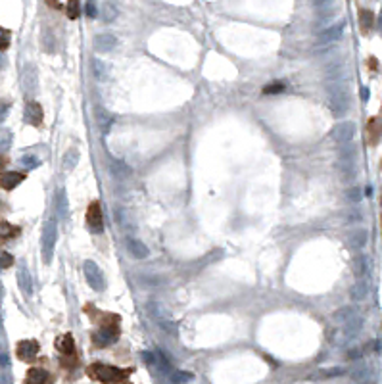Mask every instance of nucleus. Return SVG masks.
<instances>
[{"instance_id":"obj_1","label":"nucleus","mask_w":382,"mask_h":384,"mask_svg":"<svg viewBox=\"0 0 382 384\" xmlns=\"http://www.w3.org/2000/svg\"><path fill=\"white\" fill-rule=\"evenodd\" d=\"M87 374L92 380L102 384H119L125 382L129 378L131 371L129 369H119V367H111L106 363H92L87 367Z\"/></svg>"},{"instance_id":"obj_2","label":"nucleus","mask_w":382,"mask_h":384,"mask_svg":"<svg viewBox=\"0 0 382 384\" xmlns=\"http://www.w3.org/2000/svg\"><path fill=\"white\" fill-rule=\"evenodd\" d=\"M56 240H58V225H56V221L48 219V221L44 223V227H42V238H40L42 258H44L46 265L52 262V253H54V248H56Z\"/></svg>"},{"instance_id":"obj_3","label":"nucleus","mask_w":382,"mask_h":384,"mask_svg":"<svg viewBox=\"0 0 382 384\" xmlns=\"http://www.w3.org/2000/svg\"><path fill=\"white\" fill-rule=\"evenodd\" d=\"M329 100H331V110L336 117H340L344 111L350 106V98H348V91L344 89L342 83H334L329 87Z\"/></svg>"},{"instance_id":"obj_4","label":"nucleus","mask_w":382,"mask_h":384,"mask_svg":"<svg viewBox=\"0 0 382 384\" xmlns=\"http://www.w3.org/2000/svg\"><path fill=\"white\" fill-rule=\"evenodd\" d=\"M83 273H85V279H87V283H89V286H91L92 290L102 292V290L106 288V279H104V275H102L100 267L94 262L89 260V262L83 263Z\"/></svg>"},{"instance_id":"obj_5","label":"nucleus","mask_w":382,"mask_h":384,"mask_svg":"<svg viewBox=\"0 0 382 384\" xmlns=\"http://www.w3.org/2000/svg\"><path fill=\"white\" fill-rule=\"evenodd\" d=\"M117 336H119L117 325H106V327H100V331H96V333L92 334V342L96 344L98 348H102V346L113 344L117 340Z\"/></svg>"},{"instance_id":"obj_6","label":"nucleus","mask_w":382,"mask_h":384,"mask_svg":"<svg viewBox=\"0 0 382 384\" xmlns=\"http://www.w3.org/2000/svg\"><path fill=\"white\" fill-rule=\"evenodd\" d=\"M353 135H355V123H338L336 127H332L331 139L338 144H346V142H352Z\"/></svg>"},{"instance_id":"obj_7","label":"nucleus","mask_w":382,"mask_h":384,"mask_svg":"<svg viewBox=\"0 0 382 384\" xmlns=\"http://www.w3.org/2000/svg\"><path fill=\"white\" fill-rule=\"evenodd\" d=\"M87 225L91 227L92 233H100L104 229V221H102V210L100 202H92L87 210Z\"/></svg>"},{"instance_id":"obj_8","label":"nucleus","mask_w":382,"mask_h":384,"mask_svg":"<svg viewBox=\"0 0 382 384\" xmlns=\"http://www.w3.org/2000/svg\"><path fill=\"white\" fill-rule=\"evenodd\" d=\"M16 354L21 361H33L39 354V344L35 340H21L16 348Z\"/></svg>"},{"instance_id":"obj_9","label":"nucleus","mask_w":382,"mask_h":384,"mask_svg":"<svg viewBox=\"0 0 382 384\" xmlns=\"http://www.w3.org/2000/svg\"><path fill=\"white\" fill-rule=\"evenodd\" d=\"M42 106H40L39 102L31 100L27 102V106H25V121L33 125V127H40V123H42Z\"/></svg>"},{"instance_id":"obj_10","label":"nucleus","mask_w":382,"mask_h":384,"mask_svg":"<svg viewBox=\"0 0 382 384\" xmlns=\"http://www.w3.org/2000/svg\"><path fill=\"white\" fill-rule=\"evenodd\" d=\"M115 44H117V39L111 33H100L92 41V46L96 52H111L115 48Z\"/></svg>"},{"instance_id":"obj_11","label":"nucleus","mask_w":382,"mask_h":384,"mask_svg":"<svg viewBox=\"0 0 382 384\" xmlns=\"http://www.w3.org/2000/svg\"><path fill=\"white\" fill-rule=\"evenodd\" d=\"M342 33H344V21H340V23L332 25L329 29L321 31L319 37H317V41H319V44H329V42L338 41V39L342 37Z\"/></svg>"},{"instance_id":"obj_12","label":"nucleus","mask_w":382,"mask_h":384,"mask_svg":"<svg viewBox=\"0 0 382 384\" xmlns=\"http://www.w3.org/2000/svg\"><path fill=\"white\" fill-rule=\"evenodd\" d=\"M23 179H25V173L4 171V173H0V186L6 188V190H14L20 182H23Z\"/></svg>"},{"instance_id":"obj_13","label":"nucleus","mask_w":382,"mask_h":384,"mask_svg":"<svg viewBox=\"0 0 382 384\" xmlns=\"http://www.w3.org/2000/svg\"><path fill=\"white\" fill-rule=\"evenodd\" d=\"M127 250H129V253H131L133 258H137V260H146L148 253H150L148 246L144 242H141V240H137V238H129V240H127Z\"/></svg>"},{"instance_id":"obj_14","label":"nucleus","mask_w":382,"mask_h":384,"mask_svg":"<svg viewBox=\"0 0 382 384\" xmlns=\"http://www.w3.org/2000/svg\"><path fill=\"white\" fill-rule=\"evenodd\" d=\"M54 204H56V212L60 215L61 219H68V215H70V206H68V194L63 188L56 192V196H54Z\"/></svg>"},{"instance_id":"obj_15","label":"nucleus","mask_w":382,"mask_h":384,"mask_svg":"<svg viewBox=\"0 0 382 384\" xmlns=\"http://www.w3.org/2000/svg\"><path fill=\"white\" fill-rule=\"evenodd\" d=\"M46 380H48V373L44 369H40V367H33L25 374V382L27 384H46Z\"/></svg>"},{"instance_id":"obj_16","label":"nucleus","mask_w":382,"mask_h":384,"mask_svg":"<svg viewBox=\"0 0 382 384\" xmlns=\"http://www.w3.org/2000/svg\"><path fill=\"white\" fill-rule=\"evenodd\" d=\"M56 348L63 355H73L75 354V340H73V336L71 334H61L60 338L56 340Z\"/></svg>"},{"instance_id":"obj_17","label":"nucleus","mask_w":382,"mask_h":384,"mask_svg":"<svg viewBox=\"0 0 382 384\" xmlns=\"http://www.w3.org/2000/svg\"><path fill=\"white\" fill-rule=\"evenodd\" d=\"M367 231H353L350 233L348 236V248H352V250H361L365 248V244H367Z\"/></svg>"},{"instance_id":"obj_18","label":"nucleus","mask_w":382,"mask_h":384,"mask_svg":"<svg viewBox=\"0 0 382 384\" xmlns=\"http://www.w3.org/2000/svg\"><path fill=\"white\" fill-rule=\"evenodd\" d=\"M18 284H20L21 292L25 294V296L33 294V283H31V275L27 271V267H20V271H18Z\"/></svg>"},{"instance_id":"obj_19","label":"nucleus","mask_w":382,"mask_h":384,"mask_svg":"<svg viewBox=\"0 0 382 384\" xmlns=\"http://www.w3.org/2000/svg\"><path fill=\"white\" fill-rule=\"evenodd\" d=\"M23 87L29 92H33L37 89V70H35L31 63H27L25 70H23Z\"/></svg>"},{"instance_id":"obj_20","label":"nucleus","mask_w":382,"mask_h":384,"mask_svg":"<svg viewBox=\"0 0 382 384\" xmlns=\"http://www.w3.org/2000/svg\"><path fill=\"white\" fill-rule=\"evenodd\" d=\"M110 173L115 179H127L131 175V169H129V165H125L119 160H110Z\"/></svg>"},{"instance_id":"obj_21","label":"nucleus","mask_w":382,"mask_h":384,"mask_svg":"<svg viewBox=\"0 0 382 384\" xmlns=\"http://www.w3.org/2000/svg\"><path fill=\"white\" fill-rule=\"evenodd\" d=\"M367 294H369V284L365 283V281H357V283L350 288V296H352V300H355V302L365 300Z\"/></svg>"},{"instance_id":"obj_22","label":"nucleus","mask_w":382,"mask_h":384,"mask_svg":"<svg viewBox=\"0 0 382 384\" xmlns=\"http://www.w3.org/2000/svg\"><path fill=\"white\" fill-rule=\"evenodd\" d=\"M77 163H79V150L77 148H70V150L66 152V158H63V169L71 171V169L77 167Z\"/></svg>"},{"instance_id":"obj_23","label":"nucleus","mask_w":382,"mask_h":384,"mask_svg":"<svg viewBox=\"0 0 382 384\" xmlns=\"http://www.w3.org/2000/svg\"><path fill=\"white\" fill-rule=\"evenodd\" d=\"M367 271H369V258L367 255H357L353 260V273L357 277H365Z\"/></svg>"},{"instance_id":"obj_24","label":"nucleus","mask_w":382,"mask_h":384,"mask_svg":"<svg viewBox=\"0 0 382 384\" xmlns=\"http://www.w3.org/2000/svg\"><path fill=\"white\" fill-rule=\"evenodd\" d=\"M100 18H102V21L111 23V21L117 18V8H115L111 2H104L100 8Z\"/></svg>"},{"instance_id":"obj_25","label":"nucleus","mask_w":382,"mask_h":384,"mask_svg":"<svg viewBox=\"0 0 382 384\" xmlns=\"http://www.w3.org/2000/svg\"><path fill=\"white\" fill-rule=\"evenodd\" d=\"M16 234H20V227L12 225L8 221H0V238L6 240V238H14Z\"/></svg>"},{"instance_id":"obj_26","label":"nucleus","mask_w":382,"mask_h":384,"mask_svg":"<svg viewBox=\"0 0 382 384\" xmlns=\"http://www.w3.org/2000/svg\"><path fill=\"white\" fill-rule=\"evenodd\" d=\"M372 23H374V16H372V12H369V10L359 12V25H361L363 33H369L371 27H372Z\"/></svg>"},{"instance_id":"obj_27","label":"nucleus","mask_w":382,"mask_h":384,"mask_svg":"<svg viewBox=\"0 0 382 384\" xmlns=\"http://www.w3.org/2000/svg\"><path fill=\"white\" fill-rule=\"evenodd\" d=\"M92 71H94V75H96V79H100L104 81L106 77H108V71H106V63L100 60H92Z\"/></svg>"},{"instance_id":"obj_28","label":"nucleus","mask_w":382,"mask_h":384,"mask_svg":"<svg viewBox=\"0 0 382 384\" xmlns=\"http://www.w3.org/2000/svg\"><path fill=\"white\" fill-rule=\"evenodd\" d=\"M340 156H342L344 162H352L353 156H355V146H353L352 142H346V144H342V148H340Z\"/></svg>"},{"instance_id":"obj_29","label":"nucleus","mask_w":382,"mask_h":384,"mask_svg":"<svg viewBox=\"0 0 382 384\" xmlns=\"http://www.w3.org/2000/svg\"><path fill=\"white\" fill-rule=\"evenodd\" d=\"M81 14L79 0H68V18L70 20H77Z\"/></svg>"},{"instance_id":"obj_30","label":"nucleus","mask_w":382,"mask_h":384,"mask_svg":"<svg viewBox=\"0 0 382 384\" xmlns=\"http://www.w3.org/2000/svg\"><path fill=\"white\" fill-rule=\"evenodd\" d=\"M10 41H12V33L8 29H4V27H0V52L6 50V48L10 46Z\"/></svg>"},{"instance_id":"obj_31","label":"nucleus","mask_w":382,"mask_h":384,"mask_svg":"<svg viewBox=\"0 0 382 384\" xmlns=\"http://www.w3.org/2000/svg\"><path fill=\"white\" fill-rule=\"evenodd\" d=\"M367 133L371 135V137H369L371 144H374V142H376V139H378V127H376V119H371V121H369V125H367Z\"/></svg>"},{"instance_id":"obj_32","label":"nucleus","mask_w":382,"mask_h":384,"mask_svg":"<svg viewBox=\"0 0 382 384\" xmlns=\"http://www.w3.org/2000/svg\"><path fill=\"white\" fill-rule=\"evenodd\" d=\"M21 163H23L25 167H29V169H33V167H39V165H40V160L37 158V156H23V158H21Z\"/></svg>"},{"instance_id":"obj_33","label":"nucleus","mask_w":382,"mask_h":384,"mask_svg":"<svg viewBox=\"0 0 382 384\" xmlns=\"http://www.w3.org/2000/svg\"><path fill=\"white\" fill-rule=\"evenodd\" d=\"M346 196H348V200H350V202H353V204H357V202H359V200H361V198H363L361 190H359L357 186H353V188H350V190H348V194H346Z\"/></svg>"},{"instance_id":"obj_34","label":"nucleus","mask_w":382,"mask_h":384,"mask_svg":"<svg viewBox=\"0 0 382 384\" xmlns=\"http://www.w3.org/2000/svg\"><path fill=\"white\" fill-rule=\"evenodd\" d=\"M42 42H44V48H46V52H54V39H52L50 31H44V35H42Z\"/></svg>"},{"instance_id":"obj_35","label":"nucleus","mask_w":382,"mask_h":384,"mask_svg":"<svg viewBox=\"0 0 382 384\" xmlns=\"http://www.w3.org/2000/svg\"><path fill=\"white\" fill-rule=\"evenodd\" d=\"M281 91H284V83H273V85H267V87L263 89L265 94H275V92H281Z\"/></svg>"},{"instance_id":"obj_36","label":"nucleus","mask_w":382,"mask_h":384,"mask_svg":"<svg viewBox=\"0 0 382 384\" xmlns=\"http://www.w3.org/2000/svg\"><path fill=\"white\" fill-rule=\"evenodd\" d=\"M12 263H14V258H12L10 253L8 252L0 253V267H2V269H8Z\"/></svg>"},{"instance_id":"obj_37","label":"nucleus","mask_w":382,"mask_h":384,"mask_svg":"<svg viewBox=\"0 0 382 384\" xmlns=\"http://www.w3.org/2000/svg\"><path fill=\"white\" fill-rule=\"evenodd\" d=\"M85 14H87V18H96V16H98L96 4H94V2H87V4H85Z\"/></svg>"},{"instance_id":"obj_38","label":"nucleus","mask_w":382,"mask_h":384,"mask_svg":"<svg viewBox=\"0 0 382 384\" xmlns=\"http://www.w3.org/2000/svg\"><path fill=\"white\" fill-rule=\"evenodd\" d=\"M10 113V104L8 102H0V123H4V119Z\"/></svg>"},{"instance_id":"obj_39","label":"nucleus","mask_w":382,"mask_h":384,"mask_svg":"<svg viewBox=\"0 0 382 384\" xmlns=\"http://www.w3.org/2000/svg\"><path fill=\"white\" fill-rule=\"evenodd\" d=\"M10 141H12V137H10V133H4V135H0V152H4L8 146H10Z\"/></svg>"},{"instance_id":"obj_40","label":"nucleus","mask_w":382,"mask_h":384,"mask_svg":"<svg viewBox=\"0 0 382 384\" xmlns=\"http://www.w3.org/2000/svg\"><path fill=\"white\" fill-rule=\"evenodd\" d=\"M192 378V374H188V373H177L175 374V382H186V380H190Z\"/></svg>"},{"instance_id":"obj_41","label":"nucleus","mask_w":382,"mask_h":384,"mask_svg":"<svg viewBox=\"0 0 382 384\" xmlns=\"http://www.w3.org/2000/svg\"><path fill=\"white\" fill-rule=\"evenodd\" d=\"M313 4L317 6V8H325V6H329L332 0H311Z\"/></svg>"},{"instance_id":"obj_42","label":"nucleus","mask_w":382,"mask_h":384,"mask_svg":"<svg viewBox=\"0 0 382 384\" xmlns=\"http://www.w3.org/2000/svg\"><path fill=\"white\" fill-rule=\"evenodd\" d=\"M46 2L50 4L52 8H56V10H58V8H61V4H60V2H58V0H46Z\"/></svg>"},{"instance_id":"obj_43","label":"nucleus","mask_w":382,"mask_h":384,"mask_svg":"<svg viewBox=\"0 0 382 384\" xmlns=\"http://www.w3.org/2000/svg\"><path fill=\"white\" fill-rule=\"evenodd\" d=\"M361 94H363V100H367V98H369V91H367V89H361Z\"/></svg>"},{"instance_id":"obj_44","label":"nucleus","mask_w":382,"mask_h":384,"mask_svg":"<svg viewBox=\"0 0 382 384\" xmlns=\"http://www.w3.org/2000/svg\"><path fill=\"white\" fill-rule=\"evenodd\" d=\"M2 66H4V58H2V56H0V68H2Z\"/></svg>"},{"instance_id":"obj_45","label":"nucleus","mask_w":382,"mask_h":384,"mask_svg":"<svg viewBox=\"0 0 382 384\" xmlns=\"http://www.w3.org/2000/svg\"><path fill=\"white\" fill-rule=\"evenodd\" d=\"M378 21H380V27H382V12H380V20H378Z\"/></svg>"}]
</instances>
